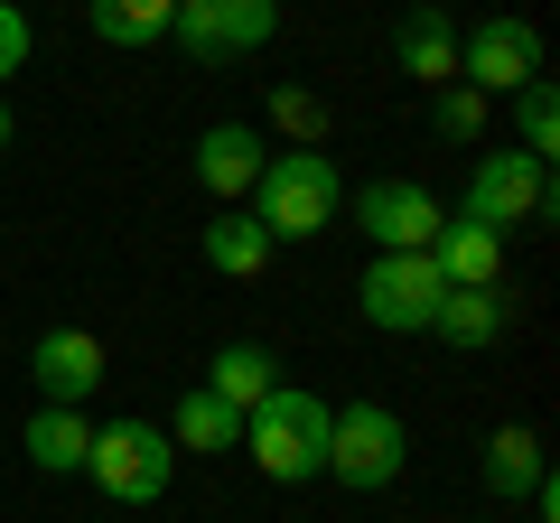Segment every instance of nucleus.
Returning <instances> with one entry per match:
<instances>
[{
	"label": "nucleus",
	"instance_id": "f257e3e1",
	"mask_svg": "<svg viewBox=\"0 0 560 523\" xmlns=\"http://www.w3.org/2000/svg\"><path fill=\"white\" fill-rule=\"evenodd\" d=\"M243 216H253L271 243H318L327 224L346 216V178H337V160H327V150H271V160H261V178H253V206H243Z\"/></svg>",
	"mask_w": 560,
	"mask_h": 523
},
{
	"label": "nucleus",
	"instance_id": "f03ea898",
	"mask_svg": "<svg viewBox=\"0 0 560 523\" xmlns=\"http://www.w3.org/2000/svg\"><path fill=\"white\" fill-rule=\"evenodd\" d=\"M327 421H337V403L280 383L271 403L243 411V458H253L271 486H308V477H327Z\"/></svg>",
	"mask_w": 560,
	"mask_h": 523
},
{
	"label": "nucleus",
	"instance_id": "7ed1b4c3",
	"mask_svg": "<svg viewBox=\"0 0 560 523\" xmlns=\"http://www.w3.org/2000/svg\"><path fill=\"white\" fill-rule=\"evenodd\" d=\"M84 477H94L113 504H160L168 477H178V449H168L160 421H103L94 449H84Z\"/></svg>",
	"mask_w": 560,
	"mask_h": 523
},
{
	"label": "nucleus",
	"instance_id": "20e7f679",
	"mask_svg": "<svg viewBox=\"0 0 560 523\" xmlns=\"http://www.w3.org/2000/svg\"><path fill=\"white\" fill-rule=\"evenodd\" d=\"M467 224H486V234H514V224H541L551 216V160H533V150H477V168H467Z\"/></svg>",
	"mask_w": 560,
	"mask_h": 523
},
{
	"label": "nucleus",
	"instance_id": "39448f33",
	"mask_svg": "<svg viewBox=\"0 0 560 523\" xmlns=\"http://www.w3.org/2000/svg\"><path fill=\"white\" fill-rule=\"evenodd\" d=\"M401 467H411V430H401V411L346 403L337 421H327V477H337V486L374 496V486H393Z\"/></svg>",
	"mask_w": 560,
	"mask_h": 523
},
{
	"label": "nucleus",
	"instance_id": "423d86ee",
	"mask_svg": "<svg viewBox=\"0 0 560 523\" xmlns=\"http://www.w3.org/2000/svg\"><path fill=\"white\" fill-rule=\"evenodd\" d=\"M541 75V28L533 20H514V10H495V20H477V28H458V84L467 94H523V84Z\"/></svg>",
	"mask_w": 560,
	"mask_h": 523
},
{
	"label": "nucleus",
	"instance_id": "0eeeda50",
	"mask_svg": "<svg viewBox=\"0 0 560 523\" xmlns=\"http://www.w3.org/2000/svg\"><path fill=\"white\" fill-rule=\"evenodd\" d=\"M440 271H430V253H374L355 281V309L364 327H383V337H420L430 327V309H440Z\"/></svg>",
	"mask_w": 560,
	"mask_h": 523
},
{
	"label": "nucleus",
	"instance_id": "6e6552de",
	"mask_svg": "<svg viewBox=\"0 0 560 523\" xmlns=\"http://www.w3.org/2000/svg\"><path fill=\"white\" fill-rule=\"evenodd\" d=\"M440 224H448V206L430 197L420 178H374V187H355V234L374 243V253H430Z\"/></svg>",
	"mask_w": 560,
	"mask_h": 523
},
{
	"label": "nucleus",
	"instance_id": "1a4fd4ad",
	"mask_svg": "<svg viewBox=\"0 0 560 523\" xmlns=\"http://www.w3.org/2000/svg\"><path fill=\"white\" fill-rule=\"evenodd\" d=\"M28 374H38V403L84 411V403L103 393V374H113V356H103L94 327H47V337L28 346Z\"/></svg>",
	"mask_w": 560,
	"mask_h": 523
},
{
	"label": "nucleus",
	"instance_id": "9d476101",
	"mask_svg": "<svg viewBox=\"0 0 560 523\" xmlns=\"http://www.w3.org/2000/svg\"><path fill=\"white\" fill-rule=\"evenodd\" d=\"M393 57H401V75H420V94L458 84V20H448L440 0H411L393 20Z\"/></svg>",
	"mask_w": 560,
	"mask_h": 523
},
{
	"label": "nucleus",
	"instance_id": "9b49d317",
	"mask_svg": "<svg viewBox=\"0 0 560 523\" xmlns=\"http://www.w3.org/2000/svg\"><path fill=\"white\" fill-rule=\"evenodd\" d=\"M261 160H271V141H261L253 121H215V131L197 141V187L215 206H243V197H253V178H261Z\"/></svg>",
	"mask_w": 560,
	"mask_h": 523
},
{
	"label": "nucleus",
	"instance_id": "f8f14e48",
	"mask_svg": "<svg viewBox=\"0 0 560 523\" xmlns=\"http://www.w3.org/2000/svg\"><path fill=\"white\" fill-rule=\"evenodd\" d=\"M430 271H440L448 290H495V281H504V234H486V224L448 216L440 234H430Z\"/></svg>",
	"mask_w": 560,
	"mask_h": 523
},
{
	"label": "nucleus",
	"instance_id": "ddd939ff",
	"mask_svg": "<svg viewBox=\"0 0 560 523\" xmlns=\"http://www.w3.org/2000/svg\"><path fill=\"white\" fill-rule=\"evenodd\" d=\"M20 449H28V467H38V477H84L94 421H84V411H57V403H38V411H28V430H20Z\"/></svg>",
	"mask_w": 560,
	"mask_h": 523
},
{
	"label": "nucleus",
	"instance_id": "4468645a",
	"mask_svg": "<svg viewBox=\"0 0 560 523\" xmlns=\"http://www.w3.org/2000/svg\"><path fill=\"white\" fill-rule=\"evenodd\" d=\"M420 337H440V346H458V356H477V346L504 337V300H495V290H440V309H430V327H420Z\"/></svg>",
	"mask_w": 560,
	"mask_h": 523
},
{
	"label": "nucleus",
	"instance_id": "2eb2a0df",
	"mask_svg": "<svg viewBox=\"0 0 560 523\" xmlns=\"http://www.w3.org/2000/svg\"><path fill=\"white\" fill-rule=\"evenodd\" d=\"M168 449H197V458H215V449H243V411L234 403H215V393H178V411H168Z\"/></svg>",
	"mask_w": 560,
	"mask_h": 523
},
{
	"label": "nucleus",
	"instance_id": "dca6fc26",
	"mask_svg": "<svg viewBox=\"0 0 560 523\" xmlns=\"http://www.w3.org/2000/svg\"><path fill=\"white\" fill-rule=\"evenodd\" d=\"M271 253H280V243L261 234L243 206H215V224H206V271H224V281H253Z\"/></svg>",
	"mask_w": 560,
	"mask_h": 523
},
{
	"label": "nucleus",
	"instance_id": "f3484780",
	"mask_svg": "<svg viewBox=\"0 0 560 523\" xmlns=\"http://www.w3.org/2000/svg\"><path fill=\"white\" fill-rule=\"evenodd\" d=\"M206 393L234 403V411H253V403H271V393H280V364L261 356V346H215V356H206Z\"/></svg>",
	"mask_w": 560,
	"mask_h": 523
},
{
	"label": "nucleus",
	"instance_id": "a211bd4d",
	"mask_svg": "<svg viewBox=\"0 0 560 523\" xmlns=\"http://www.w3.org/2000/svg\"><path fill=\"white\" fill-rule=\"evenodd\" d=\"M477 477H486V496H504V504H514V496H533V486L551 477V467H541V440L514 421V430H495V440H486Z\"/></svg>",
	"mask_w": 560,
	"mask_h": 523
},
{
	"label": "nucleus",
	"instance_id": "6ab92c4d",
	"mask_svg": "<svg viewBox=\"0 0 560 523\" xmlns=\"http://www.w3.org/2000/svg\"><path fill=\"white\" fill-rule=\"evenodd\" d=\"M168 10H178V0H84V28H94L103 47H160Z\"/></svg>",
	"mask_w": 560,
	"mask_h": 523
},
{
	"label": "nucleus",
	"instance_id": "aec40b11",
	"mask_svg": "<svg viewBox=\"0 0 560 523\" xmlns=\"http://www.w3.org/2000/svg\"><path fill=\"white\" fill-rule=\"evenodd\" d=\"M504 103H514V150L551 160V150H560V94H551V75H533L523 94H504Z\"/></svg>",
	"mask_w": 560,
	"mask_h": 523
},
{
	"label": "nucleus",
	"instance_id": "412c9836",
	"mask_svg": "<svg viewBox=\"0 0 560 523\" xmlns=\"http://www.w3.org/2000/svg\"><path fill=\"white\" fill-rule=\"evenodd\" d=\"M271 131L290 150H318L327 141V94H308V84H271Z\"/></svg>",
	"mask_w": 560,
	"mask_h": 523
},
{
	"label": "nucleus",
	"instance_id": "4be33fe9",
	"mask_svg": "<svg viewBox=\"0 0 560 523\" xmlns=\"http://www.w3.org/2000/svg\"><path fill=\"white\" fill-rule=\"evenodd\" d=\"M215 20H224V57H261L280 38V0H215Z\"/></svg>",
	"mask_w": 560,
	"mask_h": 523
},
{
	"label": "nucleus",
	"instance_id": "5701e85b",
	"mask_svg": "<svg viewBox=\"0 0 560 523\" xmlns=\"http://www.w3.org/2000/svg\"><path fill=\"white\" fill-rule=\"evenodd\" d=\"M430 121H440V141H486V94L440 84V94H430Z\"/></svg>",
	"mask_w": 560,
	"mask_h": 523
},
{
	"label": "nucleus",
	"instance_id": "b1692460",
	"mask_svg": "<svg viewBox=\"0 0 560 523\" xmlns=\"http://www.w3.org/2000/svg\"><path fill=\"white\" fill-rule=\"evenodd\" d=\"M168 38H178L187 57H224V20H215V0H178V10H168Z\"/></svg>",
	"mask_w": 560,
	"mask_h": 523
},
{
	"label": "nucleus",
	"instance_id": "393cba45",
	"mask_svg": "<svg viewBox=\"0 0 560 523\" xmlns=\"http://www.w3.org/2000/svg\"><path fill=\"white\" fill-rule=\"evenodd\" d=\"M28 47H38V28H28V10H20V0H0V84H10V75L28 66Z\"/></svg>",
	"mask_w": 560,
	"mask_h": 523
},
{
	"label": "nucleus",
	"instance_id": "a878e982",
	"mask_svg": "<svg viewBox=\"0 0 560 523\" xmlns=\"http://www.w3.org/2000/svg\"><path fill=\"white\" fill-rule=\"evenodd\" d=\"M0 150H10V103H0Z\"/></svg>",
	"mask_w": 560,
	"mask_h": 523
}]
</instances>
